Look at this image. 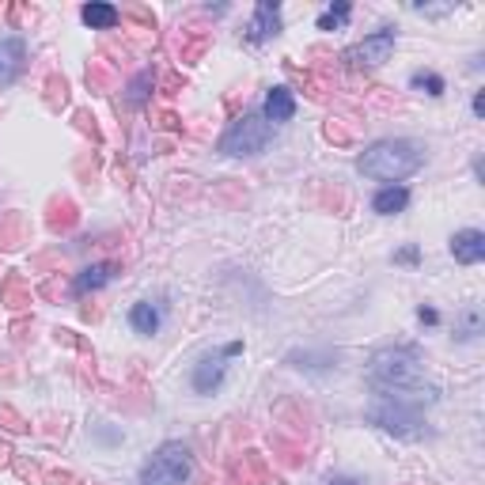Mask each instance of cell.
<instances>
[{
    "label": "cell",
    "mask_w": 485,
    "mask_h": 485,
    "mask_svg": "<svg viewBox=\"0 0 485 485\" xmlns=\"http://www.w3.org/2000/svg\"><path fill=\"white\" fill-rule=\"evenodd\" d=\"M451 254H455V262H463V266H478L485 258V236L478 232V227H467V232H455L451 239Z\"/></svg>",
    "instance_id": "10"
},
{
    "label": "cell",
    "mask_w": 485,
    "mask_h": 485,
    "mask_svg": "<svg viewBox=\"0 0 485 485\" xmlns=\"http://www.w3.org/2000/svg\"><path fill=\"white\" fill-rule=\"evenodd\" d=\"M395 262H402V266H414V262H417V247H406V250H398V254H395Z\"/></svg>",
    "instance_id": "21"
},
{
    "label": "cell",
    "mask_w": 485,
    "mask_h": 485,
    "mask_svg": "<svg viewBox=\"0 0 485 485\" xmlns=\"http://www.w3.org/2000/svg\"><path fill=\"white\" fill-rule=\"evenodd\" d=\"M391 49H395V31L383 27V31H375V35H368L364 42L349 46V49H345V61H349L353 69H379L383 61L391 58Z\"/></svg>",
    "instance_id": "7"
},
{
    "label": "cell",
    "mask_w": 485,
    "mask_h": 485,
    "mask_svg": "<svg viewBox=\"0 0 485 485\" xmlns=\"http://www.w3.org/2000/svg\"><path fill=\"white\" fill-rule=\"evenodd\" d=\"M368 421L379 425L383 432H391V437H398V440H421L428 432L417 406H406V402L387 398V395H375L372 410H368Z\"/></svg>",
    "instance_id": "3"
},
{
    "label": "cell",
    "mask_w": 485,
    "mask_h": 485,
    "mask_svg": "<svg viewBox=\"0 0 485 485\" xmlns=\"http://www.w3.org/2000/svg\"><path fill=\"white\" fill-rule=\"evenodd\" d=\"M410 88L414 91H425V95H432V99H437V95H444V76H437V72H414V80H410Z\"/></svg>",
    "instance_id": "17"
},
{
    "label": "cell",
    "mask_w": 485,
    "mask_h": 485,
    "mask_svg": "<svg viewBox=\"0 0 485 485\" xmlns=\"http://www.w3.org/2000/svg\"><path fill=\"white\" fill-rule=\"evenodd\" d=\"M23 65H27V46H23V38H16V35L0 38V88L12 84L23 72Z\"/></svg>",
    "instance_id": "8"
},
{
    "label": "cell",
    "mask_w": 485,
    "mask_h": 485,
    "mask_svg": "<svg viewBox=\"0 0 485 485\" xmlns=\"http://www.w3.org/2000/svg\"><path fill=\"white\" fill-rule=\"evenodd\" d=\"M417 319L428 322V326H437V322H440V311H437V308H417Z\"/></svg>",
    "instance_id": "22"
},
{
    "label": "cell",
    "mask_w": 485,
    "mask_h": 485,
    "mask_svg": "<svg viewBox=\"0 0 485 485\" xmlns=\"http://www.w3.org/2000/svg\"><path fill=\"white\" fill-rule=\"evenodd\" d=\"M292 114H296V99H292V91H289V88H273V91L266 95L262 118L273 125V121H292Z\"/></svg>",
    "instance_id": "11"
},
{
    "label": "cell",
    "mask_w": 485,
    "mask_h": 485,
    "mask_svg": "<svg viewBox=\"0 0 485 485\" xmlns=\"http://www.w3.org/2000/svg\"><path fill=\"white\" fill-rule=\"evenodd\" d=\"M421 163H425V148L417 141H379L356 160V171L364 178H379V183L395 186L414 171H421Z\"/></svg>",
    "instance_id": "2"
},
{
    "label": "cell",
    "mask_w": 485,
    "mask_h": 485,
    "mask_svg": "<svg viewBox=\"0 0 485 485\" xmlns=\"http://www.w3.org/2000/svg\"><path fill=\"white\" fill-rule=\"evenodd\" d=\"M111 280V266H88L80 277L72 280V292L76 296H88V292H95V289H103Z\"/></svg>",
    "instance_id": "14"
},
{
    "label": "cell",
    "mask_w": 485,
    "mask_h": 485,
    "mask_svg": "<svg viewBox=\"0 0 485 485\" xmlns=\"http://www.w3.org/2000/svg\"><path fill=\"white\" fill-rule=\"evenodd\" d=\"M474 114H478V118L485 114V91H478V95H474Z\"/></svg>",
    "instance_id": "23"
},
{
    "label": "cell",
    "mask_w": 485,
    "mask_h": 485,
    "mask_svg": "<svg viewBox=\"0 0 485 485\" xmlns=\"http://www.w3.org/2000/svg\"><path fill=\"white\" fill-rule=\"evenodd\" d=\"M49 91H54V95H49L54 103H65V99H69V88H65V80H58V76L49 80Z\"/></svg>",
    "instance_id": "20"
},
{
    "label": "cell",
    "mask_w": 485,
    "mask_h": 485,
    "mask_svg": "<svg viewBox=\"0 0 485 485\" xmlns=\"http://www.w3.org/2000/svg\"><path fill=\"white\" fill-rule=\"evenodd\" d=\"M481 334V311L478 308H467L463 311V322H459V338L463 342H474Z\"/></svg>",
    "instance_id": "18"
},
{
    "label": "cell",
    "mask_w": 485,
    "mask_h": 485,
    "mask_svg": "<svg viewBox=\"0 0 485 485\" xmlns=\"http://www.w3.org/2000/svg\"><path fill=\"white\" fill-rule=\"evenodd\" d=\"M130 326L137 334H156L160 330V311L152 308V303H133L130 308Z\"/></svg>",
    "instance_id": "15"
},
{
    "label": "cell",
    "mask_w": 485,
    "mask_h": 485,
    "mask_svg": "<svg viewBox=\"0 0 485 485\" xmlns=\"http://www.w3.org/2000/svg\"><path fill=\"white\" fill-rule=\"evenodd\" d=\"M368 379L375 395H387V398H398L406 406H432L440 398V387L425 375V364H421V353L410 349V345H395V349H379L368 364Z\"/></svg>",
    "instance_id": "1"
},
{
    "label": "cell",
    "mask_w": 485,
    "mask_h": 485,
    "mask_svg": "<svg viewBox=\"0 0 485 485\" xmlns=\"http://www.w3.org/2000/svg\"><path fill=\"white\" fill-rule=\"evenodd\" d=\"M330 485H364V481H356V478H330Z\"/></svg>",
    "instance_id": "24"
},
{
    "label": "cell",
    "mask_w": 485,
    "mask_h": 485,
    "mask_svg": "<svg viewBox=\"0 0 485 485\" xmlns=\"http://www.w3.org/2000/svg\"><path fill=\"white\" fill-rule=\"evenodd\" d=\"M406 206H410V190H406V186H383L372 197V213H379V216H395Z\"/></svg>",
    "instance_id": "12"
},
{
    "label": "cell",
    "mask_w": 485,
    "mask_h": 485,
    "mask_svg": "<svg viewBox=\"0 0 485 485\" xmlns=\"http://www.w3.org/2000/svg\"><path fill=\"white\" fill-rule=\"evenodd\" d=\"M280 31V5L277 0H262L258 8H254V19H250V27H247V38L250 42H266Z\"/></svg>",
    "instance_id": "9"
},
{
    "label": "cell",
    "mask_w": 485,
    "mask_h": 485,
    "mask_svg": "<svg viewBox=\"0 0 485 485\" xmlns=\"http://www.w3.org/2000/svg\"><path fill=\"white\" fill-rule=\"evenodd\" d=\"M243 353V342H232V345H224L220 353H209V356H201V361L194 364V391L197 395H213L220 383H224V375H227V361L232 356H239Z\"/></svg>",
    "instance_id": "6"
},
{
    "label": "cell",
    "mask_w": 485,
    "mask_h": 485,
    "mask_svg": "<svg viewBox=\"0 0 485 485\" xmlns=\"http://www.w3.org/2000/svg\"><path fill=\"white\" fill-rule=\"evenodd\" d=\"M194 470V459H190V448L186 444H163L156 455L144 463L141 470V485H183Z\"/></svg>",
    "instance_id": "5"
},
{
    "label": "cell",
    "mask_w": 485,
    "mask_h": 485,
    "mask_svg": "<svg viewBox=\"0 0 485 485\" xmlns=\"http://www.w3.org/2000/svg\"><path fill=\"white\" fill-rule=\"evenodd\" d=\"M269 141H273V125L262 114H243L224 130L216 148L224 156H258Z\"/></svg>",
    "instance_id": "4"
},
{
    "label": "cell",
    "mask_w": 485,
    "mask_h": 485,
    "mask_svg": "<svg viewBox=\"0 0 485 485\" xmlns=\"http://www.w3.org/2000/svg\"><path fill=\"white\" fill-rule=\"evenodd\" d=\"M349 5H345V0H338V5L334 8H326L322 16H319V31H342L345 27V19H349Z\"/></svg>",
    "instance_id": "16"
},
{
    "label": "cell",
    "mask_w": 485,
    "mask_h": 485,
    "mask_svg": "<svg viewBox=\"0 0 485 485\" xmlns=\"http://www.w3.org/2000/svg\"><path fill=\"white\" fill-rule=\"evenodd\" d=\"M148 88H152V72L144 69L137 80L130 84V103H144V99H148Z\"/></svg>",
    "instance_id": "19"
},
{
    "label": "cell",
    "mask_w": 485,
    "mask_h": 485,
    "mask_svg": "<svg viewBox=\"0 0 485 485\" xmlns=\"http://www.w3.org/2000/svg\"><path fill=\"white\" fill-rule=\"evenodd\" d=\"M80 16H84L88 27H95V31H114L118 19H121V12L114 5H84Z\"/></svg>",
    "instance_id": "13"
}]
</instances>
